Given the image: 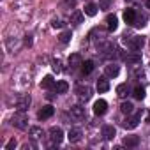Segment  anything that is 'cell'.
Listing matches in <instances>:
<instances>
[{
    "label": "cell",
    "mask_w": 150,
    "mask_h": 150,
    "mask_svg": "<svg viewBox=\"0 0 150 150\" xmlns=\"http://www.w3.org/2000/svg\"><path fill=\"white\" fill-rule=\"evenodd\" d=\"M11 124H13L14 127H18V129H27V127H28V118H27L25 111H20V110H18V113L13 115Z\"/></svg>",
    "instance_id": "cell-1"
},
{
    "label": "cell",
    "mask_w": 150,
    "mask_h": 150,
    "mask_svg": "<svg viewBox=\"0 0 150 150\" xmlns=\"http://www.w3.org/2000/svg\"><path fill=\"white\" fill-rule=\"evenodd\" d=\"M48 134H50V141H51L53 145H60L62 139H64V131H62L60 127H51V129L48 131Z\"/></svg>",
    "instance_id": "cell-2"
},
{
    "label": "cell",
    "mask_w": 150,
    "mask_h": 150,
    "mask_svg": "<svg viewBox=\"0 0 150 150\" xmlns=\"http://www.w3.org/2000/svg\"><path fill=\"white\" fill-rule=\"evenodd\" d=\"M74 92H76L78 94V97L80 99H83V101H88L90 97H92V88L88 87V85H78L76 88H74Z\"/></svg>",
    "instance_id": "cell-3"
},
{
    "label": "cell",
    "mask_w": 150,
    "mask_h": 150,
    "mask_svg": "<svg viewBox=\"0 0 150 150\" xmlns=\"http://www.w3.org/2000/svg\"><path fill=\"white\" fill-rule=\"evenodd\" d=\"M124 42H127V46L132 50V51H138L143 48V37H124Z\"/></svg>",
    "instance_id": "cell-4"
},
{
    "label": "cell",
    "mask_w": 150,
    "mask_h": 150,
    "mask_svg": "<svg viewBox=\"0 0 150 150\" xmlns=\"http://www.w3.org/2000/svg\"><path fill=\"white\" fill-rule=\"evenodd\" d=\"M30 96H27V94H21L18 99H16V108L20 110V111H27L28 110V106H30Z\"/></svg>",
    "instance_id": "cell-5"
},
{
    "label": "cell",
    "mask_w": 150,
    "mask_h": 150,
    "mask_svg": "<svg viewBox=\"0 0 150 150\" xmlns=\"http://www.w3.org/2000/svg\"><path fill=\"white\" fill-rule=\"evenodd\" d=\"M69 115H71L74 120H81V118H85V108L80 106V104H74V106H71Z\"/></svg>",
    "instance_id": "cell-6"
},
{
    "label": "cell",
    "mask_w": 150,
    "mask_h": 150,
    "mask_svg": "<svg viewBox=\"0 0 150 150\" xmlns=\"http://www.w3.org/2000/svg\"><path fill=\"white\" fill-rule=\"evenodd\" d=\"M81 138H83L81 129H78V127L69 129V132H67V139H69L71 143H80V141H81Z\"/></svg>",
    "instance_id": "cell-7"
},
{
    "label": "cell",
    "mask_w": 150,
    "mask_h": 150,
    "mask_svg": "<svg viewBox=\"0 0 150 150\" xmlns=\"http://www.w3.org/2000/svg\"><path fill=\"white\" fill-rule=\"evenodd\" d=\"M106 110H108V103H106L104 99H99V101H96V103H94V113H96L97 117L104 115V113H106Z\"/></svg>",
    "instance_id": "cell-8"
},
{
    "label": "cell",
    "mask_w": 150,
    "mask_h": 150,
    "mask_svg": "<svg viewBox=\"0 0 150 150\" xmlns=\"http://www.w3.org/2000/svg\"><path fill=\"white\" fill-rule=\"evenodd\" d=\"M139 118H141L139 115H138V117H127V118L124 120V124H122V125H124L125 129H136V127H138V124H139Z\"/></svg>",
    "instance_id": "cell-9"
},
{
    "label": "cell",
    "mask_w": 150,
    "mask_h": 150,
    "mask_svg": "<svg viewBox=\"0 0 150 150\" xmlns=\"http://www.w3.org/2000/svg\"><path fill=\"white\" fill-rule=\"evenodd\" d=\"M106 25H108V30L110 32H115L117 27H118V18L115 14H108L106 16Z\"/></svg>",
    "instance_id": "cell-10"
},
{
    "label": "cell",
    "mask_w": 150,
    "mask_h": 150,
    "mask_svg": "<svg viewBox=\"0 0 150 150\" xmlns=\"http://www.w3.org/2000/svg\"><path fill=\"white\" fill-rule=\"evenodd\" d=\"M55 113V110H53V106H42L41 110H39V113H37V117L41 118V120H46V118H50L51 115Z\"/></svg>",
    "instance_id": "cell-11"
},
{
    "label": "cell",
    "mask_w": 150,
    "mask_h": 150,
    "mask_svg": "<svg viewBox=\"0 0 150 150\" xmlns=\"http://www.w3.org/2000/svg\"><path fill=\"white\" fill-rule=\"evenodd\" d=\"M81 64H83V60H81V57H80L78 53H72V55L69 57V65H71V69H78V67H81Z\"/></svg>",
    "instance_id": "cell-12"
},
{
    "label": "cell",
    "mask_w": 150,
    "mask_h": 150,
    "mask_svg": "<svg viewBox=\"0 0 150 150\" xmlns=\"http://www.w3.org/2000/svg\"><path fill=\"white\" fill-rule=\"evenodd\" d=\"M104 72H106V76H108V78H115V76H118L120 67H118L117 64H110V65H106Z\"/></svg>",
    "instance_id": "cell-13"
},
{
    "label": "cell",
    "mask_w": 150,
    "mask_h": 150,
    "mask_svg": "<svg viewBox=\"0 0 150 150\" xmlns=\"http://www.w3.org/2000/svg\"><path fill=\"white\" fill-rule=\"evenodd\" d=\"M124 60H125L127 64L138 65V64H141V55H138V53H127V55L124 57Z\"/></svg>",
    "instance_id": "cell-14"
},
{
    "label": "cell",
    "mask_w": 150,
    "mask_h": 150,
    "mask_svg": "<svg viewBox=\"0 0 150 150\" xmlns=\"http://www.w3.org/2000/svg\"><path fill=\"white\" fill-rule=\"evenodd\" d=\"M115 127L113 125H110V124H106V125H103V136L106 138V139H113L115 138Z\"/></svg>",
    "instance_id": "cell-15"
},
{
    "label": "cell",
    "mask_w": 150,
    "mask_h": 150,
    "mask_svg": "<svg viewBox=\"0 0 150 150\" xmlns=\"http://www.w3.org/2000/svg\"><path fill=\"white\" fill-rule=\"evenodd\" d=\"M136 11L134 9H125L124 11V20H125V23H129V25H132L134 23V20H136Z\"/></svg>",
    "instance_id": "cell-16"
},
{
    "label": "cell",
    "mask_w": 150,
    "mask_h": 150,
    "mask_svg": "<svg viewBox=\"0 0 150 150\" xmlns=\"http://www.w3.org/2000/svg\"><path fill=\"white\" fill-rule=\"evenodd\" d=\"M97 90H99V94L108 92V90H110V81H108L106 78H99V80H97Z\"/></svg>",
    "instance_id": "cell-17"
},
{
    "label": "cell",
    "mask_w": 150,
    "mask_h": 150,
    "mask_svg": "<svg viewBox=\"0 0 150 150\" xmlns=\"http://www.w3.org/2000/svg\"><path fill=\"white\" fill-rule=\"evenodd\" d=\"M83 13L81 11H74L72 14H71V23H74V25H80V23H83Z\"/></svg>",
    "instance_id": "cell-18"
},
{
    "label": "cell",
    "mask_w": 150,
    "mask_h": 150,
    "mask_svg": "<svg viewBox=\"0 0 150 150\" xmlns=\"http://www.w3.org/2000/svg\"><path fill=\"white\" fill-rule=\"evenodd\" d=\"M124 145L125 146H138L139 145V138L138 136H125L124 138Z\"/></svg>",
    "instance_id": "cell-19"
},
{
    "label": "cell",
    "mask_w": 150,
    "mask_h": 150,
    "mask_svg": "<svg viewBox=\"0 0 150 150\" xmlns=\"http://www.w3.org/2000/svg\"><path fill=\"white\" fill-rule=\"evenodd\" d=\"M97 11H99V6H96V4H87L85 6V14L87 16H96Z\"/></svg>",
    "instance_id": "cell-20"
},
{
    "label": "cell",
    "mask_w": 150,
    "mask_h": 150,
    "mask_svg": "<svg viewBox=\"0 0 150 150\" xmlns=\"http://www.w3.org/2000/svg\"><path fill=\"white\" fill-rule=\"evenodd\" d=\"M92 71H94V62L92 60H87V62L81 64V72L83 74H90Z\"/></svg>",
    "instance_id": "cell-21"
},
{
    "label": "cell",
    "mask_w": 150,
    "mask_h": 150,
    "mask_svg": "<svg viewBox=\"0 0 150 150\" xmlns=\"http://www.w3.org/2000/svg\"><path fill=\"white\" fill-rule=\"evenodd\" d=\"M127 94H129V85L127 83H122V85L117 87V96L118 97H125Z\"/></svg>",
    "instance_id": "cell-22"
},
{
    "label": "cell",
    "mask_w": 150,
    "mask_h": 150,
    "mask_svg": "<svg viewBox=\"0 0 150 150\" xmlns=\"http://www.w3.org/2000/svg\"><path fill=\"white\" fill-rule=\"evenodd\" d=\"M41 87H42V88H53V87H55L53 78H51V76H44L42 81H41Z\"/></svg>",
    "instance_id": "cell-23"
},
{
    "label": "cell",
    "mask_w": 150,
    "mask_h": 150,
    "mask_svg": "<svg viewBox=\"0 0 150 150\" xmlns=\"http://www.w3.org/2000/svg\"><path fill=\"white\" fill-rule=\"evenodd\" d=\"M41 136H42V129H41V127H37V125L30 127V138H32V139H39Z\"/></svg>",
    "instance_id": "cell-24"
},
{
    "label": "cell",
    "mask_w": 150,
    "mask_h": 150,
    "mask_svg": "<svg viewBox=\"0 0 150 150\" xmlns=\"http://www.w3.org/2000/svg\"><path fill=\"white\" fill-rule=\"evenodd\" d=\"M132 25H134V27H138V28H143V27L146 25V18H145L143 14H141V16H139V14H136V20H134V23H132Z\"/></svg>",
    "instance_id": "cell-25"
},
{
    "label": "cell",
    "mask_w": 150,
    "mask_h": 150,
    "mask_svg": "<svg viewBox=\"0 0 150 150\" xmlns=\"http://www.w3.org/2000/svg\"><path fill=\"white\" fill-rule=\"evenodd\" d=\"M71 37H72V34H71V30H65V32H62V34L58 35V41H60L62 44H67V42L71 41Z\"/></svg>",
    "instance_id": "cell-26"
},
{
    "label": "cell",
    "mask_w": 150,
    "mask_h": 150,
    "mask_svg": "<svg viewBox=\"0 0 150 150\" xmlns=\"http://www.w3.org/2000/svg\"><path fill=\"white\" fill-rule=\"evenodd\" d=\"M55 90H57V94H65V92L69 90V85H67L65 81H58V83L55 85Z\"/></svg>",
    "instance_id": "cell-27"
},
{
    "label": "cell",
    "mask_w": 150,
    "mask_h": 150,
    "mask_svg": "<svg viewBox=\"0 0 150 150\" xmlns=\"http://www.w3.org/2000/svg\"><path fill=\"white\" fill-rule=\"evenodd\" d=\"M132 96H134V99H138V101H141V99L145 97V88L138 85V87H136V88L132 90Z\"/></svg>",
    "instance_id": "cell-28"
},
{
    "label": "cell",
    "mask_w": 150,
    "mask_h": 150,
    "mask_svg": "<svg viewBox=\"0 0 150 150\" xmlns=\"http://www.w3.org/2000/svg\"><path fill=\"white\" fill-rule=\"evenodd\" d=\"M120 110H122V113H125V115H131V113L134 111V106H132V103H122Z\"/></svg>",
    "instance_id": "cell-29"
},
{
    "label": "cell",
    "mask_w": 150,
    "mask_h": 150,
    "mask_svg": "<svg viewBox=\"0 0 150 150\" xmlns=\"http://www.w3.org/2000/svg\"><path fill=\"white\" fill-rule=\"evenodd\" d=\"M110 6H111V0H99V9L106 11V9H110Z\"/></svg>",
    "instance_id": "cell-30"
},
{
    "label": "cell",
    "mask_w": 150,
    "mask_h": 150,
    "mask_svg": "<svg viewBox=\"0 0 150 150\" xmlns=\"http://www.w3.org/2000/svg\"><path fill=\"white\" fill-rule=\"evenodd\" d=\"M51 27H53V28H62V27H64V23H62V20H58V18H53V21H51Z\"/></svg>",
    "instance_id": "cell-31"
},
{
    "label": "cell",
    "mask_w": 150,
    "mask_h": 150,
    "mask_svg": "<svg viewBox=\"0 0 150 150\" xmlns=\"http://www.w3.org/2000/svg\"><path fill=\"white\" fill-rule=\"evenodd\" d=\"M14 146H16V139L13 138V139H9V141H7V145H6V150H13Z\"/></svg>",
    "instance_id": "cell-32"
},
{
    "label": "cell",
    "mask_w": 150,
    "mask_h": 150,
    "mask_svg": "<svg viewBox=\"0 0 150 150\" xmlns=\"http://www.w3.org/2000/svg\"><path fill=\"white\" fill-rule=\"evenodd\" d=\"M60 65H62V64H60V60H55V62H53V71L60 72V71H62V67H60Z\"/></svg>",
    "instance_id": "cell-33"
},
{
    "label": "cell",
    "mask_w": 150,
    "mask_h": 150,
    "mask_svg": "<svg viewBox=\"0 0 150 150\" xmlns=\"http://www.w3.org/2000/svg\"><path fill=\"white\" fill-rule=\"evenodd\" d=\"M25 44H27V46H30V44H32V39H30V35H27V39H25Z\"/></svg>",
    "instance_id": "cell-34"
},
{
    "label": "cell",
    "mask_w": 150,
    "mask_h": 150,
    "mask_svg": "<svg viewBox=\"0 0 150 150\" xmlns=\"http://www.w3.org/2000/svg\"><path fill=\"white\" fill-rule=\"evenodd\" d=\"M146 7H148V9H150V0H146Z\"/></svg>",
    "instance_id": "cell-35"
},
{
    "label": "cell",
    "mask_w": 150,
    "mask_h": 150,
    "mask_svg": "<svg viewBox=\"0 0 150 150\" xmlns=\"http://www.w3.org/2000/svg\"><path fill=\"white\" fill-rule=\"evenodd\" d=\"M127 2H129V0H127Z\"/></svg>",
    "instance_id": "cell-36"
}]
</instances>
